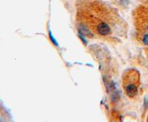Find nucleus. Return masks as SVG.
Segmentation results:
<instances>
[{"label": "nucleus", "mask_w": 148, "mask_h": 122, "mask_svg": "<svg viewBox=\"0 0 148 122\" xmlns=\"http://www.w3.org/2000/svg\"><path fill=\"white\" fill-rule=\"evenodd\" d=\"M141 85L140 73L136 69H128L123 74L122 87L125 95L130 99H136Z\"/></svg>", "instance_id": "2"}, {"label": "nucleus", "mask_w": 148, "mask_h": 122, "mask_svg": "<svg viewBox=\"0 0 148 122\" xmlns=\"http://www.w3.org/2000/svg\"><path fill=\"white\" fill-rule=\"evenodd\" d=\"M81 16L78 30L88 38L117 43L125 34L120 22L114 21L104 10L97 14L85 13Z\"/></svg>", "instance_id": "1"}]
</instances>
